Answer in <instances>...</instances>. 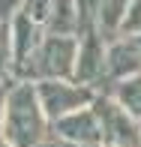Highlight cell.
Listing matches in <instances>:
<instances>
[{
	"instance_id": "6da1fadb",
	"label": "cell",
	"mask_w": 141,
	"mask_h": 147,
	"mask_svg": "<svg viewBox=\"0 0 141 147\" xmlns=\"http://www.w3.org/2000/svg\"><path fill=\"white\" fill-rule=\"evenodd\" d=\"M48 117L33 81H12L3 105V144L6 147H42L51 138Z\"/></svg>"
},
{
	"instance_id": "7a4b0ae2",
	"label": "cell",
	"mask_w": 141,
	"mask_h": 147,
	"mask_svg": "<svg viewBox=\"0 0 141 147\" xmlns=\"http://www.w3.org/2000/svg\"><path fill=\"white\" fill-rule=\"evenodd\" d=\"M78 36H54L48 33L36 57V78L33 81H75L78 66Z\"/></svg>"
},
{
	"instance_id": "3957f363",
	"label": "cell",
	"mask_w": 141,
	"mask_h": 147,
	"mask_svg": "<svg viewBox=\"0 0 141 147\" xmlns=\"http://www.w3.org/2000/svg\"><path fill=\"white\" fill-rule=\"evenodd\" d=\"M36 90H39V102H42L48 123H57L81 108H90L96 99V90L84 87L78 81H39Z\"/></svg>"
},
{
	"instance_id": "277c9868",
	"label": "cell",
	"mask_w": 141,
	"mask_h": 147,
	"mask_svg": "<svg viewBox=\"0 0 141 147\" xmlns=\"http://www.w3.org/2000/svg\"><path fill=\"white\" fill-rule=\"evenodd\" d=\"M93 111L102 126V147H141V123L120 108L117 99L96 93Z\"/></svg>"
},
{
	"instance_id": "5b68a950",
	"label": "cell",
	"mask_w": 141,
	"mask_h": 147,
	"mask_svg": "<svg viewBox=\"0 0 141 147\" xmlns=\"http://www.w3.org/2000/svg\"><path fill=\"white\" fill-rule=\"evenodd\" d=\"M141 72V48L135 39H114L108 42L105 51V69H102V81H99V93H111L117 84H123L126 78Z\"/></svg>"
},
{
	"instance_id": "8992f818",
	"label": "cell",
	"mask_w": 141,
	"mask_h": 147,
	"mask_svg": "<svg viewBox=\"0 0 141 147\" xmlns=\"http://www.w3.org/2000/svg\"><path fill=\"white\" fill-rule=\"evenodd\" d=\"M51 135L69 144H81V147H102V126H99L93 105L51 123Z\"/></svg>"
},
{
	"instance_id": "52a82bcc",
	"label": "cell",
	"mask_w": 141,
	"mask_h": 147,
	"mask_svg": "<svg viewBox=\"0 0 141 147\" xmlns=\"http://www.w3.org/2000/svg\"><path fill=\"white\" fill-rule=\"evenodd\" d=\"M105 96H111V99H117V105L126 111V114H132L141 123V72L138 75H132V78H126L123 84H117L111 93H105Z\"/></svg>"
},
{
	"instance_id": "ba28073f",
	"label": "cell",
	"mask_w": 141,
	"mask_h": 147,
	"mask_svg": "<svg viewBox=\"0 0 141 147\" xmlns=\"http://www.w3.org/2000/svg\"><path fill=\"white\" fill-rule=\"evenodd\" d=\"M120 36H126V39L141 36V0H129V9H126L123 27H120Z\"/></svg>"
},
{
	"instance_id": "9c48e42d",
	"label": "cell",
	"mask_w": 141,
	"mask_h": 147,
	"mask_svg": "<svg viewBox=\"0 0 141 147\" xmlns=\"http://www.w3.org/2000/svg\"><path fill=\"white\" fill-rule=\"evenodd\" d=\"M51 6H54V0H24L21 6V15L33 18L36 24H48V15H51Z\"/></svg>"
},
{
	"instance_id": "30bf717a",
	"label": "cell",
	"mask_w": 141,
	"mask_h": 147,
	"mask_svg": "<svg viewBox=\"0 0 141 147\" xmlns=\"http://www.w3.org/2000/svg\"><path fill=\"white\" fill-rule=\"evenodd\" d=\"M24 0H0V21H12L21 12Z\"/></svg>"
},
{
	"instance_id": "8fae6325",
	"label": "cell",
	"mask_w": 141,
	"mask_h": 147,
	"mask_svg": "<svg viewBox=\"0 0 141 147\" xmlns=\"http://www.w3.org/2000/svg\"><path fill=\"white\" fill-rule=\"evenodd\" d=\"M6 90H9V84H0V144H3V105H6Z\"/></svg>"
},
{
	"instance_id": "7c38bea8",
	"label": "cell",
	"mask_w": 141,
	"mask_h": 147,
	"mask_svg": "<svg viewBox=\"0 0 141 147\" xmlns=\"http://www.w3.org/2000/svg\"><path fill=\"white\" fill-rule=\"evenodd\" d=\"M42 147H81V144H69V141H60V138H54V135H51Z\"/></svg>"
},
{
	"instance_id": "4fadbf2b",
	"label": "cell",
	"mask_w": 141,
	"mask_h": 147,
	"mask_svg": "<svg viewBox=\"0 0 141 147\" xmlns=\"http://www.w3.org/2000/svg\"><path fill=\"white\" fill-rule=\"evenodd\" d=\"M135 42H138V48H141V36H135Z\"/></svg>"
},
{
	"instance_id": "5bb4252c",
	"label": "cell",
	"mask_w": 141,
	"mask_h": 147,
	"mask_svg": "<svg viewBox=\"0 0 141 147\" xmlns=\"http://www.w3.org/2000/svg\"><path fill=\"white\" fill-rule=\"evenodd\" d=\"M0 147H6V144H0Z\"/></svg>"
}]
</instances>
